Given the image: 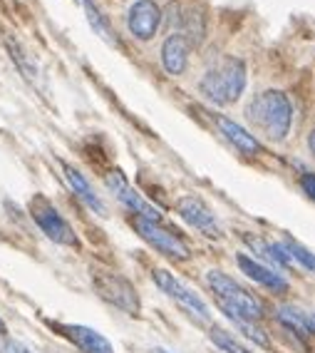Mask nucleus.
I'll return each instance as SVG.
<instances>
[{
	"label": "nucleus",
	"instance_id": "f257e3e1",
	"mask_svg": "<svg viewBox=\"0 0 315 353\" xmlns=\"http://www.w3.org/2000/svg\"><path fill=\"white\" fill-rule=\"evenodd\" d=\"M246 117L263 137L271 142H283L293 127V105L281 90H265L248 102Z\"/></svg>",
	"mask_w": 315,
	"mask_h": 353
},
{
	"label": "nucleus",
	"instance_id": "f03ea898",
	"mask_svg": "<svg viewBox=\"0 0 315 353\" xmlns=\"http://www.w3.org/2000/svg\"><path fill=\"white\" fill-rule=\"evenodd\" d=\"M246 88V63L239 57H224L216 68H211L199 82V90L208 102L219 108L233 105L243 95Z\"/></svg>",
	"mask_w": 315,
	"mask_h": 353
},
{
	"label": "nucleus",
	"instance_id": "7ed1b4c3",
	"mask_svg": "<svg viewBox=\"0 0 315 353\" xmlns=\"http://www.w3.org/2000/svg\"><path fill=\"white\" fill-rule=\"evenodd\" d=\"M206 284L216 296V301H219V309L226 316H239V319H246V321H259L263 316V303L248 289H243L239 281H233L228 274L211 269L206 274Z\"/></svg>",
	"mask_w": 315,
	"mask_h": 353
},
{
	"label": "nucleus",
	"instance_id": "20e7f679",
	"mask_svg": "<svg viewBox=\"0 0 315 353\" xmlns=\"http://www.w3.org/2000/svg\"><path fill=\"white\" fill-rule=\"evenodd\" d=\"M30 216L40 227V232L50 241H55V244H60V246H80L75 229L69 227V221L65 219L55 209V204H52L50 199H45L43 194H35L30 199Z\"/></svg>",
	"mask_w": 315,
	"mask_h": 353
},
{
	"label": "nucleus",
	"instance_id": "39448f33",
	"mask_svg": "<svg viewBox=\"0 0 315 353\" xmlns=\"http://www.w3.org/2000/svg\"><path fill=\"white\" fill-rule=\"evenodd\" d=\"M151 279H154V284L164 291L171 301L179 303V309L189 316L191 321H196V323H208V321H211V314H208L206 301H204V299L199 296L196 291H191L186 284H182V281H179V279L174 276L171 272H164V269H154Z\"/></svg>",
	"mask_w": 315,
	"mask_h": 353
},
{
	"label": "nucleus",
	"instance_id": "423d86ee",
	"mask_svg": "<svg viewBox=\"0 0 315 353\" xmlns=\"http://www.w3.org/2000/svg\"><path fill=\"white\" fill-rule=\"evenodd\" d=\"M92 286L107 303H112L114 309L124 311L129 316H139L142 311V301H139L137 289L132 286V281L120 274L112 272H97L92 276Z\"/></svg>",
	"mask_w": 315,
	"mask_h": 353
},
{
	"label": "nucleus",
	"instance_id": "0eeeda50",
	"mask_svg": "<svg viewBox=\"0 0 315 353\" xmlns=\"http://www.w3.org/2000/svg\"><path fill=\"white\" fill-rule=\"evenodd\" d=\"M132 224L139 236L149 246H154L159 254H164V256H169V259H177V261H186V259L191 256L189 244H186L179 234L162 227V221H149V219H142V216H134Z\"/></svg>",
	"mask_w": 315,
	"mask_h": 353
},
{
	"label": "nucleus",
	"instance_id": "6e6552de",
	"mask_svg": "<svg viewBox=\"0 0 315 353\" xmlns=\"http://www.w3.org/2000/svg\"><path fill=\"white\" fill-rule=\"evenodd\" d=\"M105 184H107V190L112 192L114 196H117V202L124 204L129 212H132L134 216H142V219H149V221H162V214H159L157 207H151L149 202H146L144 196L139 194L137 190H134L132 184L127 182V176L122 174L120 170L109 172L107 176H105Z\"/></svg>",
	"mask_w": 315,
	"mask_h": 353
},
{
	"label": "nucleus",
	"instance_id": "1a4fd4ad",
	"mask_svg": "<svg viewBox=\"0 0 315 353\" xmlns=\"http://www.w3.org/2000/svg\"><path fill=\"white\" fill-rule=\"evenodd\" d=\"M177 212L189 227L196 229V232L206 234L211 239H219L221 236V227H219V221H216V214L199 199V196H182L177 202Z\"/></svg>",
	"mask_w": 315,
	"mask_h": 353
},
{
	"label": "nucleus",
	"instance_id": "9d476101",
	"mask_svg": "<svg viewBox=\"0 0 315 353\" xmlns=\"http://www.w3.org/2000/svg\"><path fill=\"white\" fill-rule=\"evenodd\" d=\"M127 26L137 40H151L162 26V8L154 0H137L127 13Z\"/></svg>",
	"mask_w": 315,
	"mask_h": 353
},
{
	"label": "nucleus",
	"instance_id": "9b49d317",
	"mask_svg": "<svg viewBox=\"0 0 315 353\" xmlns=\"http://www.w3.org/2000/svg\"><path fill=\"white\" fill-rule=\"evenodd\" d=\"M55 328L83 353H114L112 343L95 328L83 326V323H57Z\"/></svg>",
	"mask_w": 315,
	"mask_h": 353
},
{
	"label": "nucleus",
	"instance_id": "f8f14e48",
	"mask_svg": "<svg viewBox=\"0 0 315 353\" xmlns=\"http://www.w3.org/2000/svg\"><path fill=\"white\" fill-rule=\"evenodd\" d=\"M236 264H239V269L246 274L248 279H253L256 284L265 286V289H271V291L288 289V281L283 279V274H278L276 269H271V266L261 264V261L251 259L248 254H236Z\"/></svg>",
	"mask_w": 315,
	"mask_h": 353
},
{
	"label": "nucleus",
	"instance_id": "ddd939ff",
	"mask_svg": "<svg viewBox=\"0 0 315 353\" xmlns=\"http://www.w3.org/2000/svg\"><path fill=\"white\" fill-rule=\"evenodd\" d=\"M214 122H216V127L221 130V134H224V137H226L228 142H231V145L241 152V154H248V157H253V154H259V152H261L259 139L253 137L251 132H246L239 122H233L231 117H226V114H214Z\"/></svg>",
	"mask_w": 315,
	"mask_h": 353
},
{
	"label": "nucleus",
	"instance_id": "4468645a",
	"mask_svg": "<svg viewBox=\"0 0 315 353\" xmlns=\"http://www.w3.org/2000/svg\"><path fill=\"white\" fill-rule=\"evenodd\" d=\"M189 50L191 45L186 43L182 32H171L162 45V65L169 75H182L189 65Z\"/></svg>",
	"mask_w": 315,
	"mask_h": 353
},
{
	"label": "nucleus",
	"instance_id": "2eb2a0df",
	"mask_svg": "<svg viewBox=\"0 0 315 353\" xmlns=\"http://www.w3.org/2000/svg\"><path fill=\"white\" fill-rule=\"evenodd\" d=\"M63 172H65V179H67L69 190L75 192L77 199H83L85 204H87L92 212H97V214H105L107 209H105V202L100 199V194L95 192V187L89 184V179L83 174L80 170H75L72 164H65L63 162Z\"/></svg>",
	"mask_w": 315,
	"mask_h": 353
},
{
	"label": "nucleus",
	"instance_id": "dca6fc26",
	"mask_svg": "<svg viewBox=\"0 0 315 353\" xmlns=\"http://www.w3.org/2000/svg\"><path fill=\"white\" fill-rule=\"evenodd\" d=\"M80 6H83L85 15H87V23L92 26V30H95L107 45H112V48H120V38H117V32H114L112 23H109L107 15L97 8L95 0H80Z\"/></svg>",
	"mask_w": 315,
	"mask_h": 353
},
{
	"label": "nucleus",
	"instance_id": "f3484780",
	"mask_svg": "<svg viewBox=\"0 0 315 353\" xmlns=\"http://www.w3.org/2000/svg\"><path fill=\"white\" fill-rule=\"evenodd\" d=\"M278 321L283 323L290 334L298 336L301 341H305V339H310V336H313L308 314H305V311H301V309H296V306H281V309H278Z\"/></svg>",
	"mask_w": 315,
	"mask_h": 353
},
{
	"label": "nucleus",
	"instance_id": "a211bd4d",
	"mask_svg": "<svg viewBox=\"0 0 315 353\" xmlns=\"http://www.w3.org/2000/svg\"><path fill=\"white\" fill-rule=\"evenodd\" d=\"M179 26H182V35L186 38V43L189 45H199L204 40V32H206V26H204V15L199 13V10H186V13H182V18H179Z\"/></svg>",
	"mask_w": 315,
	"mask_h": 353
},
{
	"label": "nucleus",
	"instance_id": "6ab92c4d",
	"mask_svg": "<svg viewBox=\"0 0 315 353\" xmlns=\"http://www.w3.org/2000/svg\"><path fill=\"white\" fill-rule=\"evenodd\" d=\"M208 336H211V343L224 353H251L243 343H239V341L233 339L228 331H224V328H211Z\"/></svg>",
	"mask_w": 315,
	"mask_h": 353
},
{
	"label": "nucleus",
	"instance_id": "aec40b11",
	"mask_svg": "<svg viewBox=\"0 0 315 353\" xmlns=\"http://www.w3.org/2000/svg\"><path fill=\"white\" fill-rule=\"evenodd\" d=\"M236 326L246 334V339H251L256 346H261V348H271V339H268V334L265 331H261L259 326H256V321H246V319H239V316H228Z\"/></svg>",
	"mask_w": 315,
	"mask_h": 353
},
{
	"label": "nucleus",
	"instance_id": "412c9836",
	"mask_svg": "<svg viewBox=\"0 0 315 353\" xmlns=\"http://www.w3.org/2000/svg\"><path fill=\"white\" fill-rule=\"evenodd\" d=\"M283 246L288 249V254L293 256V261H296L298 266H303V269H308V272H315V254H310L305 246H301L298 241H283Z\"/></svg>",
	"mask_w": 315,
	"mask_h": 353
},
{
	"label": "nucleus",
	"instance_id": "4be33fe9",
	"mask_svg": "<svg viewBox=\"0 0 315 353\" xmlns=\"http://www.w3.org/2000/svg\"><path fill=\"white\" fill-rule=\"evenodd\" d=\"M301 187H303V192L310 196L315 202V174L313 172H305V174H301Z\"/></svg>",
	"mask_w": 315,
	"mask_h": 353
},
{
	"label": "nucleus",
	"instance_id": "5701e85b",
	"mask_svg": "<svg viewBox=\"0 0 315 353\" xmlns=\"http://www.w3.org/2000/svg\"><path fill=\"white\" fill-rule=\"evenodd\" d=\"M6 353H30L23 343H18V341H8L6 343Z\"/></svg>",
	"mask_w": 315,
	"mask_h": 353
},
{
	"label": "nucleus",
	"instance_id": "b1692460",
	"mask_svg": "<svg viewBox=\"0 0 315 353\" xmlns=\"http://www.w3.org/2000/svg\"><path fill=\"white\" fill-rule=\"evenodd\" d=\"M308 147H310V152H313V157H315V130L308 134Z\"/></svg>",
	"mask_w": 315,
	"mask_h": 353
},
{
	"label": "nucleus",
	"instance_id": "393cba45",
	"mask_svg": "<svg viewBox=\"0 0 315 353\" xmlns=\"http://www.w3.org/2000/svg\"><path fill=\"white\" fill-rule=\"evenodd\" d=\"M308 321H310V328H313V334H315V311H310L308 314Z\"/></svg>",
	"mask_w": 315,
	"mask_h": 353
},
{
	"label": "nucleus",
	"instance_id": "a878e982",
	"mask_svg": "<svg viewBox=\"0 0 315 353\" xmlns=\"http://www.w3.org/2000/svg\"><path fill=\"white\" fill-rule=\"evenodd\" d=\"M8 334V326H6V321L0 319V336H6Z\"/></svg>",
	"mask_w": 315,
	"mask_h": 353
},
{
	"label": "nucleus",
	"instance_id": "bb28decb",
	"mask_svg": "<svg viewBox=\"0 0 315 353\" xmlns=\"http://www.w3.org/2000/svg\"><path fill=\"white\" fill-rule=\"evenodd\" d=\"M157 353H169V351H162V348H159V351Z\"/></svg>",
	"mask_w": 315,
	"mask_h": 353
}]
</instances>
